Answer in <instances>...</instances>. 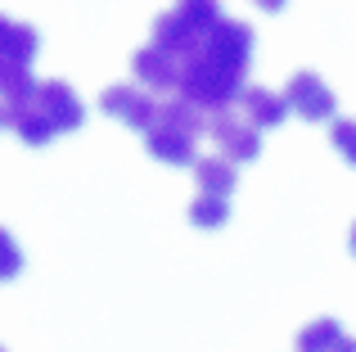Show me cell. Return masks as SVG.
<instances>
[{
	"label": "cell",
	"instance_id": "12",
	"mask_svg": "<svg viewBox=\"0 0 356 352\" xmlns=\"http://www.w3.org/2000/svg\"><path fill=\"white\" fill-rule=\"evenodd\" d=\"M194 181H199V194L208 199H230L235 194V163L230 159H194Z\"/></svg>",
	"mask_w": 356,
	"mask_h": 352
},
{
	"label": "cell",
	"instance_id": "19",
	"mask_svg": "<svg viewBox=\"0 0 356 352\" xmlns=\"http://www.w3.org/2000/svg\"><path fill=\"white\" fill-rule=\"evenodd\" d=\"M0 352H5V348H0Z\"/></svg>",
	"mask_w": 356,
	"mask_h": 352
},
{
	"label": "cell",
	"instance_id": "3",
	"mask_svg": "<svg viewBox=\"0 0 356 352\" xmlns=\"http://www.w3.org/2000/svg\"><path fill=\"white\" fill-rule=\"evenodd\" d=\"M203 131H208V118L176 95V99H163V104H158L154 122H149V131H145V145L158 163L185 168V163H194V150H199Z\"/></svg>",
	"mask_w": 356,
	"mask_h": 352
},
{
	"label": "cell",
	"instance_id": "8",
	"mask_svg": "<svg viewBox=\"0 0 356 352\" xmlns=\"http://www.w3.org/2000/svg\"><path fill=\"white\" fill-rule=\"evenodd\" d=\"M284 104L307 122H330L334 118V90L325 86L316 72H293L284 86Z\"/></svg>",
	"mask_w": 356,
	"mask_h": 352
},
{
	"label": "cell",
	"instance_id": "7",
	"mask_svg": "<svg viewBox=\"0 0 356 352\" xmlns=\"http://www.w3.org/2000/svg\"><path fill=\"white\" fill-rule=\"evenodd\" d=\"M99 109H104L108 118H118L122 127H131V131H149V122H154V113H158V99L149 95L145 86L118 81V86H108L104 95H99Z\"/></svg>",
	"mask_w": 356,
	"mask_h": 352
},
{
	"label": "cell",
	"instance_id": "15",
	"mask_svg": "<svg viewBox=\"0 0 356 352\" xmlns=\"http://www.w3.org/2000/svg\"><path fill=\"white\" fill-rule=\"evenodd\" d=\"M23 271V248L9 239V230L0 226V280H14V275Z\"/></svg>",
	"mask_w": 356,
	"mask_h": 352
},
{
	"label": "cell",
	"instance_id": "6",
	"mask_svg": "<svg viewBox=\"0 0 356 352\" xmlns=\"http://www.w3.org/2000/svg\"><path fill=\"white\" fill-rule=\"evenodd\" d=\"M208 136L217 141L221 159H230V163H252L257 150H261V131L239 113V104L217 109V113L208 118Z\"/></svg>",
	"mask_w": 356,
	"mask_h": 352
},
{
	"label": "cell",
	"instance_id": "18",
	"mask_svg": "<svg viewBox=\"0 0 356 352\" xmlns=\"http://www.w3.org/2000/svg\"><path fill=\"white\" fill-rule=\"evenodd\" d=\"M0 127H5V104H0Z\"/></svg>",
	"mask_w": 356,
	"mask_h": 352
},
{
	"label": "cell",
	"instance_id": "4",
	"mask_svg": "<svg viewBox=\"0 0 356 352\" xmlns=\"http://www.w3.org/2000/svg\"><path fill=\"white\" fill-rule=\"evenodd\" d=\"M221 18H226L221 14V0H176L167 14L154 18V45L176 54V59H185Z\"/></svg>",
	"mask_w": 356,
	"mask_h": 352
},
{
	"label": "cell",
	"instance_id": "13",
	"mask_svg": "<svg viewBox=\"0 0 356 352\" xmlns=\"http://www.w3.org/2000/svg\"><path fill=\"white\" fill-rule=\"evenodd\" d=\"M226 217H230V199H208V194H194V203H190V221H194V226L217 230V226H226Z\"/></svg>",
	"mask_w": 356,
	"mask_h": 352
},
{
	"label": "cell",
	"instance_id": "1",
	"mask_svg": "<svg viewBox=\"0 0 356 352\" xmlns=\"http://www.w3.org/2000/svg\"><path fill=\"white\" fill-rule=\"evenodd\" d=\"M252 63V27L239 18H221L199 45L181 59V86L176 95L199 113L230 109L243 95V77Z\"/></svg>",
	"mask_w": 356,
	"mask_h": 352
},
{
	"label": "cell",
	"instance_id": "14",
	"mask_svg": "<svg viewBox=\"0 0 356 352\" xmlns=\"http://www.w3.org/2000/svg\"><path fill=\"white\" fill-rule=\"evenodd\" d=\"M330 141H334V150H339L343 159H348L352 168H356V122H352V118H334Z\"/></svg>",
	"mask_w": 356,
	"mask_h": 352
},
{
	"label": "cell",
	"instance_id": "5",
	"mask_svg": "<svg viewBox=\"0 0 356 352\" xmlns=\"http://www.w3.org/2000/svg\"><path fill=\"white\" fill-rule=\"evenodd\" d=\"M41 50V36L36 27L18 23V18L0 14V95H14L32 81V59Z\"/></svg>",
	"mask_w": 356,
	"mask_h": 352
},
{
	"label": "cell",
	"instance_id": "10",
	"mask_svg": "<svg viewBox=\"0 0 356 352\" xmlns=\"http://www.w3.org/2000/svg\"><path fill=\"white\" fill-rule=\"evenodd\" d=\"M239 113L261 131V127H280V122H284L289 104H284V95H275V90H266V86H243Z\"/></svg>",
	"mask_w": 356,
	"mask_h": 352
},
{
	"label": "cell",
	"instance_id": "11",
	"mask_svg": "<svg viewBox=\"0 0 356 352\" xmlns=\"http://www.w3.org/2000/svg\"><path fill=\"white\" fill-rule=\"evenodd\" d=\"M298 352H356V339L339 326V321L321 317V321H312V326H302Z\"/></svg>",
	"mask_w": 356,
	"mask_h": 352
},
{
	"label": "cell",
	"instance_id": "9",
	"mask_svg": "<svg viewBox=\"0 0 356 352\" xmlns=\"http://www.w3.org/2000/svg\"><path fill=\"white\" fill-rule=\"evenodd\" d=\"M131 72H136V86H145V90H176L181 86V59L167 54V50H158L154 41L136 50Z\"/></svg>",
	"mask_w": 356,
	"mask_h": 352
},
{
	"label": "cell",
	"instance_id": "2",
	"mask_svg": "<svg viewBox=\"0 0 356 352\" xmlns=\"http://www.w3.org/2000/svg\"><path fill=\"white\" fill-rule=\"evenodd\" d=\"M5 104V127L23 145H50L54 136H68L86 122V109L72 95L68 81H27L23 90H14Z\"/></svg>",
	"mask_w": 356,
	"mask_h": 352
},
{
	"label": "cell",
	"instance_id": "16",
	"mask_svg": "<svg viewBox=\"0 0 356 352\" xmlns=\"http://www.w3.org/2000/svg\"><path fill=\"white\" fill-rule=\"evenodd\" d=\"M257 9H266V14H275V9H284V0H252Z\"/></svg>",
	"mask_w": 356,
	"mask_h": 352
},
{
	"label": "cell",
	"instance_id": "17",
	"mask_svg": "<svg viewBox=\"0 0 356 352\" xmlns=\"http://www.w3.org/2000/svg\"><path fill=\"white\" fill-rule=\"evenodd\" d=\"M352 253H356V226H352Z\"/></svg>",
	"mask_w": 356,
	"mask_h": 352
}]
</instances>
